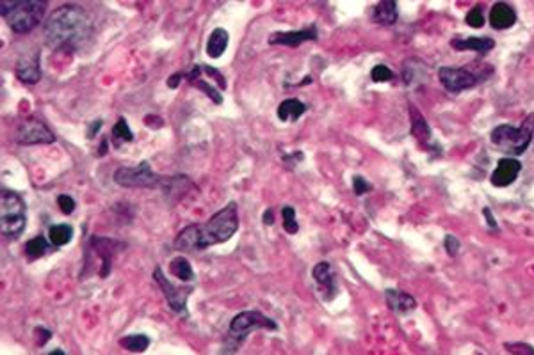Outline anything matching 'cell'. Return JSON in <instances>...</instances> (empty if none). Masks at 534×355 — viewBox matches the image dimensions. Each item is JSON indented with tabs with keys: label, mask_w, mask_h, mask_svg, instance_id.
Here are the masks:
<instances>
[{
	"label": "cell",
	"mask_w": 534,
	"mask_h": 355,
	"mask_svg": "<svg viewBox=\"0 0 534 355\" xmlns=\"http://www.w3.org/2000/svg\"><path fill=\"white\" fill-rule=\"evenodd\" d=\"M120 347L132 352V354H142L150 347V338L145 336V334H130V336L120 339Z\"/></svg>",
	"instance_id": "obj_24"
},
{
	"label": "cell",
	"mask_w": 534,
	"mask_h": 355,
	"mask_svg": "<svg viewBox=\"0 0 534 355\" xmlns=\"http://www.w3.org/2000/svg\"><path fill=\"white\" fill-rule=\"evenodd\" d=\"M48 238L56 247H63L74 238V227L70 224H54L48 227Z\"/></svg>",
	"instance_id": "obj_23"
},
{
	"label": "cell",
	"mask_w": 534,
	"mask_h": 355,
	"mask_svg": "<svg viewBox=\"0 0 534 355\" xmlns=\"http://www.w3.org/2000/svg\"><path fill=\"white\" fill-rule=\"evenodd\" d=\"M145 123H147V124H153V123H156V126H157V128H159L160 124H162V119H160V117H157V116H147V117H145Z\"/></svg>",
	"instance_id": "obj_44"
},
{
	"label": "cell",
	"mask_w": 534,
	"mask_h": 355,
	"mask_svg": "<svg viewBox=\"0 0 534 355\" xmlns=\"http://www.w3.org/2000/svg\"><path fill=\"white\" fill-rule=\"evenodd\" d=\"M506 350L511 352L513 355H534V347L522 341L508 343V345H506Z\"/></svg>",
	"instance_id": "obj_31"
},
{
	"label": "cell",
	"mask_w": 534,
	"mask_h": 355,
	"mask_svg": "<svg viewBox=\"0 0 534 355\" xmlns=\"http://www.w3.org/2000/svg\"><path fill=\"white\" fill-rule=\"evenodd\" d=\"M409 121H412V133H414V137L417 139L418 142L427 144L431 139V128L429 124H427L426 117L420 114V111L415 107L414 103H409Z\"/></svg>",
	"instance_id": "obj_20"
},
{
	"label": "cell",
	"mask_w": 534,
	"mask_h": 355,
	"mask_svg": "<svg viewBox=\"0 0 534 355\" xmlns=\"http://www.w3.org/2000/svg\"><path fill=\"white\" fill-rule=\"evenodd\" d=\"M182 80V75L180 73H173L171 77L168 78V86L171 87V89H175V87H178V84H180Z\"/></svg>",
	"instance_id": "obj_41"
},
{
	"label": "cell",
	"mask_w": 534,
	"mask_h": 355,
	"mask_svg": "<svg viewBox=\"0 0 534 355\" xmlns=\"http://www.w3.org/2000/svg\"><path fill=\"white\" fill-rule=\"evenodd\" d=\"M202 66H194V68L189 69V73H187V78H189V82H196L200 80V75H202Z\"/></svg>",
	"instance_id": "obj_40"
},
{
	"label": "cell",
	"mask_w": 534,
	"mask_h": 355,
	"mask_svg": "<svg viewBox=\"0 0 534 355\" xmlns=\"http://www.w3.org/2000/svg\"><path fill=\"white\" fill-rule=\"evenodd\" d=\"M305 103L296 98H287L280 103V107H278L276 114H278V119L281 121H297L301 117V114H305Z\"/></svg>",
	"instance_id": "obj_22"
},
{
	"label": "cell",
	"mask_w": 534,
	"mask_h": 355,
	"mask_svg": "<svg viewBox=\"0 0 534 355\" xmlns=\"http://www.w3.org/2000/svg\"><path fill=\"white\" fill-rule=\"evenodd\" d=\"M2 16L14 32L27 34L34 29L45 16L47 2L45 0H8L0 4Z\"/></svg>",
	"instance_id": "obj_4"
},
{
	"label": "cell",
	"mask_w": 534,
	"mask_h": 355,
	"mask_svg": "<svg viewBox=\"0 0 534 355\" xmlns=\"http://www.w3.org/2000/svg\"><path fill=\"white\" fill-rule=\"evenodd\" d=\"M100 126H102V119H96L95 123H91L89 124V128H87V139H95V135L98 133Z\"/></svg>",
	"instance_id": "obj_39"
},
{
	"label": "cell",
	"mask_w": 534,
	"mask_h": 355,
	"mask_svg": "<svg viewBox=\"0 0 534 355\" xmlns=\"http://www.w3.org/2000/svg\"><path fill=\"white\" fill-rule=\"evenodd\" d=\"M493 73V68L488 65H482L481 69L478 73L470 71V68H453V66H444V68L438 69V80L442 82V86L458 95L461 91H469L472 87L479 86L481 82L487 80Z\"/></svg>",
	"instance_id": "obj_7"
},
{
	"label": "cell",
	"mask_w": 534,
	"mask_h": 355,
	"mask_svg": "<svg viewBox=\"0 0 534 355\" xmlns=\"http://www.w3.org/2000/svg\"><path fill=\"white\" fill-rule=\"evenodd\" d=\"M385 300L387 306L397 314H408L414 309H417V300L414 297L400 290H387L385 291Z\"/></svg>",
	"instance_id": "obj_15"
},
{
	"label": "cell",
	"mask_w": 534,
	"mask_h": 355,
	"mask_svg": "<svg viewBox=\"0 0 534 355\" xmlns=\"http://www.w3.org/2000/svg\"><path fill=\"white\" fill-rule=\"evenodd\" d=\"M482 215H484V218H487V224H488V227H490V229H493V231H499V224H497V220H495V217H493V214H491V210H490V208H488V206H487V208H482Z\"/></svg>",
	"instance_id": "obj_38"
},
{
	"label": "cell",
	"mask_w": 534,
	"mask_h": 355,
	"mask_svg": "<svg viewBox=\"0 0 534 355\" xmlns=\"http://www.w3.org/2000/svg\"><path fill=\"white\" fill-rule=\"evenodd\" d=\"M34 334H36V341H38V347H45L48 339L52 338V332H50L48 329H45V327H36Z\"/></svg>",
	"instance_id": "obj_36"
},
{
	"label": "cell",
	"mask_w": 534,
	"mask_h": 355,
	"mask_svg": "<svg viewBox=\"0 0 534 355\" xmlns=\"http://www.w3.org/2000/svg\"><path fill=\"white\" fill-rule=\"evenodd\" d=\"M0 224H2V236L4 238H18L25 227V203L13 190H2V203H0Z\"/></svg>",
	"instance_id": "obj_6"
},
{
	"label": "cell",
	"mask_w": 534,
	"mask_h": 355,
	"mask_svg": "<svg viewBox=\"0 0 534 355\" xmlns=\"http://www.w3.org/2000/svg\"><path fill=\"white\" fill-rule=\"evenodd\" d=\"M114 181L127 189H162L166 192L184 194L191 187L186 176H159L151 171L150 163H139L138 167H120L114 172Z\"/></svg>",
	"instance_id": "obj_3"
},
{
	"label": "cell",
	"mask_w": 534,
	"mask_h": 355,
	"mask_svg": "<svg viewBox=\"0 0 534 355\" xmlns=\"http://www.w3.org/2000/svg\"><path fill=\"white\" fill-rule=\"evenodd\" d=\"M317 38H319L317 27L308 25L299 30H289V32H273L269 36V43L281 45V47H299L306 41H317Z\"/></svg>",
	"instance_id": "obj_12"
},
{
	"label": "cell",
	"mask_w": 534,
	"mask_h": 355,
	"mask_svg": "<svg viewBox=\"0 0 534 355\" xmlns=\"http://www.w3.org/2000/svg\"><path fill=\"white\" fill-rule=\"evenodd\" d=\"M91 249H95V253L98 254L102 265H100V277H107L111 274V263L112 256L116 251H120L121 245L118 244L116 240L111 238H102V236H91L89 238Z\"/></svg>",
	"instance_id": "obj_13"
},
{
	"label": "cell",
	"mask_w": 534,
	"mask_h": 355,
	"mask_svg": "<svg viewBox=\"0 0 534 355\" xmlns=\"http://www.w3.org/2000/svg\"><path fill=\"white\" fill-rule=\"evenodd\" d=\"M444 245H445V251H447L449 256H456V254L460 253L461 244H460V240H458L456 236H453V235L445 236Z\"/></svg>",
	"instance_id": "obj_35"
},
{
	"label": "cell",
	"mask_w": 534,
	"mask_h": 355,
	"mask_svg": "<svg viewBox=\"0 0 534 355\" xmlns=\"http://www.w3.org/2000/svg\"><path fill=\"white\" fill-rule=\"evenodd\" d=\"M18 80H22L23 84H36L41 78V66H39V51L32 50L20 57L14 68Z\"/></svg>",
	"instance_id": "obj_14"
},
{
	"label": "cell",
	"mask_w": 534,
	"mask_h": 355,
	"mask_svg": "<svg viewBox=\"0 0 534 355\" xmlns=\"http://www.w3.org/2000/svg\"><path fill=\"white\" fill-rule=\"evenodd\" d=\"M228 41L230 36L226 30L221 29V27L212 30L207 39V47H205L207 56L212 57V59H217V57L223 56L224 51H226V47H228Z\"/></svg>",
	"instance_id": "obj_21"
},
{
	"label": "cell",
	"mask_w": 534,
	"mask_h": 355,
	"mask_svg": "<svg viewBox=\"0 0 534 355\" xmlns=\"http://www.w3.org/2000/svg\"><path fill=\"white\" fill-rule=\"evenodd\" d=\"M57 205H59V210L63 211L65 215L74 214L75 201L70 196H66V194H61V196L57 197Z\"/></svg>",
	"instance_id": "obj_34"
},
{
	"label": "cell",
	"mask_w": 534,
	"mask_h": 355,
	"mask_svg": "<svg viewBox=\"0 0 534 355\" xmlns=\"http://www.w3.org/2000/svg\"><path fill=\"white\" fill-rule=\"evenodd\" d=\"M18 142L23 146L30 144H52L56 142V135L50 132L47 124L43 121L30 117V119L23 121L18 128Z\"/></svg>",
	"instance_id": "obj_10"
},
{
	"label": "cell",
	"mask_w": 534,
	"mask_h": 355,
	"mask_svg": "<svg viewBox=\"0 0 534 355\" xmlns=\"http://www.w3.org/2000/svg\"><path fill=\"white\" fill-rule=\"evenodd\" d=\"M153 279L157 281L159 288L162 290L166 302L175 312H186L187 311V297L194 291V286H173L169 283V279L164 275L162 268L157 266L153 272Z\"/></svg>",
	"instance_id": "obj_9"
},
{
	"label": "cell",
	"mask_w": 534,
	"mask_h": 355,
	"mask_svg": "<svg viewBox=\"0 0 534 355\" xmlns=\"http://www.w3.org/2000/svg\"><path fill=\"white\" fill-rule=\"evenodd\" d=\"M397 18H399V11L394 0H383L371 9V20L378 25L390 27L397 22Z\"/></svg>",
	"instance_id": "obj_18"
},
{
	"label": "cell",
	"mask_w": 534,
	"mask_h": 355,
	"mask_svg": "<svg viewBox=\"0 0 534 355\" xmlns=\"http://www.w3.org/2000/svg\"><path fill=\"white\" fill-rule=\"evenodd\" d=\"M194 86L198 87V89H202L203 93H205V95H207V96H211L212 102L217 103V105H220V103H223V98H221L220 93H217V91H215V89H212V86H211V84H207V82L196 80V82H194Z\"/></svg>",
	"instance_id": "obj_32"
},
{
	"label": "cell",
	"mask_w": 534,
	"mask_h": 355,
	"mask_svg": "<svg viewBox=\"0 0 534 355\" xmlns=\"http://www.w3.org/2000/svg\"><path fill=\"white\" fill-rule=\"evenodd\" d=\"M451 47L458 51L463 50H472L478 51V54H488L490 50L495 48V41L491 38H454L451 41Z\"/></svg>",
	"instance_id": "obj_19"
},
{
	"label": "cell",
	"mask_w": 534,
	"mask_h": 355,
	"mask_svg": "<svg viewBox=\"0 0 534 355\" xmlns=\"http://www.w3.org/2000/svg\"><path fill=\"white\" fill-rule=\"evenodd\" d=\"M517 23V13L513 11L511 5L504 4V2H497L493 4L490 11V25L495 30H506Z\"/></svg>",
	"instance_id": "obj_16"
},
{
	"label": "cell",
	"mask_w": 534,
	"mask_h": 355,
	"mask_svg": "<svg viewBox=\"0 0 534 355\" xmlns=\"http://www.w3.org/2000/svg\"><path fill=\"white\" fill-rule=\"evenodd\" d=\"M520 171H522L520 160L509 159V157H506V159H500L499 162H497V167L493 169V172H491V176H490L491 185H493V187H497V189H504V187H509V185L517 181V178L520 176Z\"/></svg>",
	"instance_id": "obj_11"
},
{
	"label": "cell",
	"mask_w": 534,
	"mask_h": 355,
	"mask_svg": "<svg viewBox=\"0 0 534 355\" xmlns=\"http://www.w3.org/2000/svg\"><path fill=\"white\" fill-rule=\"evenodd\" d=\"M48 247H50V244L43 236H34V238H30L25 244V254L30 260H36V257L43 256L48 251Z\"/></svg>",
	"instance_id": "obj_26"
},
{
	"label": "cell",
	"mask_w": 534,
	"mask_h": 355,
	"mask_svg": "<svg viewBox=\"0 0 534 355\" xmlns=\"http://www.w3.org/2000/svg\"><path fill=\"white\" fill-rule=\"evenodd\" d=\"M353 190L356 196H363V194L371 192L372 185L369 183L365 178H362V176H354L353 178Z\"/></svg>",
	"instance_id": "obj_33"
},
{
	"label": "cell",
	"mask_w": 534,
	"mask_h": 355,
	"mask_svg": "<svg viewBox=\"0 0 534 355\" xmlns=\"http://www.w3.org/2000/svg\"><path fill=\"white\" fill-rule=\"evenodd\" d=\"M239 229V214L237 205H228L215 211L209 222L191 224L184 227L175 238V249L191 253V251H203L212 245L224 244L228 242Z\"/></svg>",
	"instance_id": "obj_1"
},
{
	"label": "cell",
	"mask_w": 534,
	"mask_h": 355,
	"mask_svg": "<svg viewBox=\"0 0 534 355\" xmlns=\"http://www.w3.org/2000/svg\"><path fill=\"white\" fill-rule=\"evenodd\" d=\"M93 30L89 14L75 4L61 5L50 14L45 23V41L48 47L59 50H77L87 39Z\"/></svg>",
	"instance_id": "obj_2"
},
{
	"label": "cell",
	"mask_w": 534,
	"mask_h": 355,
	"mask_svg": "<svg viewBox=\"0 0 534 355\" xmlns=\"http://www.w3.org/2000/svg\"><path fill=\"white\" fill-rule=\"evenodd\" d=\"M48 355H66V354L63 350H59V348H56V350H52Z\"/></svg>",
	"instance_id": "obj_45"
},
{
	"label": "cell",
	"mask_w": 534,
	"mask_h": 355,
	"mask_svg": "<svg viewBox=\"0 0 534 355\" xmlns=\"http://www.w3.org/2000/svg\"><path fill=\"white\" fill-rule=\"evenodd\" d=\"M112 137L120 139V141H127V142L134 141V133L132 130L129 128V123H127L125 117H120V119L116 121V124L112 126Z\"/></svg>",
	"instance_id": "obj_28"
},
{
	"label": "cell",
	"mask_w": 534,
	"mask_h": 355,
	"mask_svg": "<svg viewBox=\"0 0 534 355\" xmlns=\"http://www.w3.org/2000/svg\"><path fill=\"white\" fill-rule=\"evenodd\" d=\"M312 275H314V279L317 281V284H319L321 293H323L324 299L332 300L333 295L337 293V286H335V281H333L332 266H330V263H326V261L317 263V265L314 266V270H312Z\"/></svg>",
	"instance_id": "obj_17"
},
{
	"label": "cell",
	"mask_w": 534,
	"mask_h": 355,
	"mask_svg": "<svg viewBox=\"0 0 534 355\" xmlns=\"http://www.w3.org/2000/svg\"><path fill=\"white\" fill-rule=\"evenodd\" d=\"M262 220H264V224H266V226H273V224H275V214H273L271 210H267L266 214H264Z\"/></svg>",
	"instance_id": "obj_42"
},
{
	"label": "cell",
	"mask_w": 534,
	"mask_h": 355,
	"mask_svg": "<svg viewBox=\"0 0 534 355\" xmlns=\"http://www.w3.org/2000/svg\"><path fill=\"white\" fill-rule=\"evenodd\" d=\"M107 150H109V139L104 137L102 141H100V148H98L100 157H104V154L107 153Z\"/></svg>",
	"instance_id": "obj_43"
},
{
	"label": "cell",
	"mask_w": 534,
	"mask_h": 355,
	"mask_svg": "<svg viewBox=\"0 0 534 355\" xmlns=\"http://www.w3.org/2000/svg\"><path fill=\"white\" fill-rule=\"evenodd\" d=\"M281 218H284L285 231L289 233V235H296L299 231V226H297L296 220V210H294L292 206H284L281 208Z\"/></svg>",
	"instance_id": "obj_27"
},
{
	"label": "cell",
	"mask_w": 534,
	"mask_h": 355,
	"mask_svg": "<svg viewBox=\"0 0 534 355\" xmlns=\"http://www.w3.org/2000/svg\"><path fill=\"white\" fill-rule=\"evenodd\" d=\"M371 78L374 82H388L394 78V71L388 66L385 65H378L372 68L371 71Z\"/></svg>",
	"instance_id": "obj_30"
},
{
	"label": "cell",
	"mask_w": 534,
	"mask_h": 355,
	"mask_svg": "<svg viewBox=\"0 0 534 355\" xmlns=\"http://www.w3.org/2000/svg\"><path fill=\"white\" fill-rule=\"evenodd\" d=\"M203 73H207L209 77L214 78V80L217 82V84H220L221 89H224V87H226V80H224L223 75H221V73L217 71V69H215V68H212V66H203Z\"/></svg>",
	"instance_id": "obj_37"
},
{
	"label": "cell",
	"mask_w": 534,
	"mask_h": 355,
	"mask_svg": "<svg viewBox=\"0 0 534 355\" xmlns=\"http://www.w3.org/2000/svg\"><path fill=\"white\" fill-rule=\"evenodd\" d=\"M534 135V114H529L522 126H513V124H499L491 130L490 142L495 146L497 150L504 153L520 157L526 153L529 144L533 142Z\"/></svg>",
	"instance_id": "obj_5"
},
{
	"label": "cell",
	"mask_w": 534,
	"mask_h": 355,
	"mask_svg": "<svg viewBox=\"0 0 534 355\" xmlns=\"http://www.w3.org/2000/svg\"><path fill=\"white\" fill-rule=\"evenodd\" d=\"M257 329L276 330L278 329V323L271 320V318H267L264 312L255 311V309L253 311H242L230 321L228 338L230 341H237V345H241Z\"/></svg>",
	"instance_id": "obj_8"
},
{
	"label": "cell",
	"mask_w": 534,
	"mask_h": 355,
	"mask_svg": "<svg viewBox=\"0 0 534 355\" xmlns=\"http://www.w3.org/2000/svg\"><path fill=\"white\" fill-rule=\"evenodd\" d=\"M169 270H171V274L175 277H178L184 283H191L194 279V272L193 266L189 265V261L186 257H175V260L169 263Z\"/></svg>",
	"instance_id": "obj_25"
},
{
	"label": "cell",
	"mask_w": 534,
	"mask_h": 355,
	"mask_svg": "<svg viewBox=\"0 0 534 355\" xmlns=\"http://www.w3.org/2000/svg\"><path fill=\"white\" fill-rule=\"evenodd\" d=\"M467 25L474 27V29H479V27L484 25V14H482V8L481 5H476L469 11V14L465 16Z\"/></svg>",
	"instance_id": "obj_29"
}]
</instances>
